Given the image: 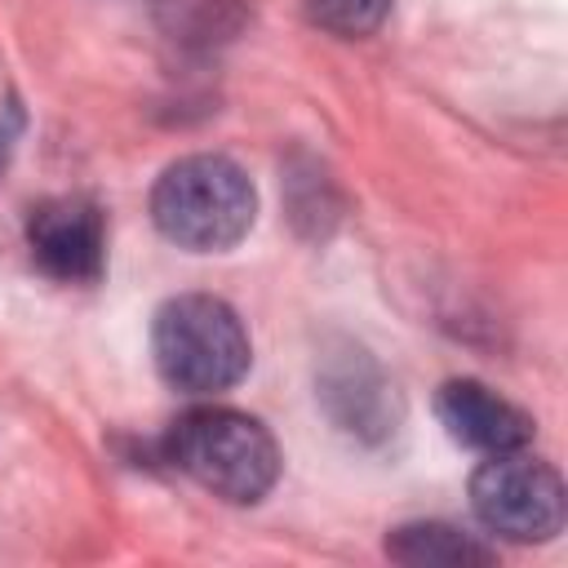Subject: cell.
Segmentation results:
<instances>
[{
	"label": "cell",
	"mask_w": 568,
	"mask_h": 568,
	"mask_svg": "<svg viewBox=\"0 0 568 568\" xmlns=\"http://www.w3.org/2000/svg\"><path fill=\"white\" fill-rule=\"evenodd\" d=\"M386 555L395 564H408V568H479V564H493L497 550L484 546L479 537L453 528V524H399L390 537H386Z\"/></svg>",
	"instance_id": "cell-9"
},
{
	"label": "cell",
	"mask_w": 568,
	"mask_h": 568,
	"mask_svg": "<svg viewBox=\"0 0 568 568\" xmlns=\"http://www.w3.org/2000/svg\"><path fill=\"white\" fill-rule=\"evenodd\" d=\"M257 195L226 155H182L151 186V217L164 240L191 253H222L253 226Z\"/></svg>",
	"instance_id": "cell-2"
},
{
	"label": "cell",
	"mask_w": 568,
	"mask_h": 568,
	"mask_svg": "<svg viewBox=\"0 0 568 568\" xmlns=\"http://www.w3.org/2000/svg\"><path fill=\"white\" fill-rule=\"evenodd\" d=\"M13 133H18V111H9V115L0 120V164H4V155H9V142H13Z\"/></svg>",
	"instance_id": "cell-11"
},
{
	"label": "cell",
	"mask_w": 568,
	"mask_h": 568,
	"mask_svg": "<svg viewBox=\"0 0 568 568\" xmlns=\"http://www.w3.org/2000/svg\"><path fill=\"white\" fill-rule=\"evenodd\" d=\"M164 462L235 506L262 501L280 479L275 435L257 417L217 404L191 408L164 430Z\"/></svg>",
	"instance_id": "cell-1"
},
{
	"label": "cell",
	"mask_w": 568,
	"mask_h": 568,
	"mask_svg": "<svg viewBox=\"0 0 568 568\" xmlns=\"http://www.w3.org/2000/svg\"><path fill=\"white\" fill-rule=\"evenodd\" d=\"M435 417L444 422V430L493 457V453H510V448H528L532 439V417L524 408H515L510 399H501L497 390H488L475 377H453L435 390Z\"/></svg>",
	"instance_id": "cell-6"
},
{
	"label": "cell",
	"mask_w": 568,
	"mask_h": 568,
	"mask_svg": "<svg viewBox=\"0 0 568 568\" xmlns=\"http://www.w3.org/2000/svg\"><path fill=\"white\" fill-rule=\"evenodd\" d=\"M151 13L178 49L209 53L244 31L248 0H151Z\"/></svg>",
	"instance_id": "cell-8"
},
{
	"label": "cell",
	"mask_w": 568,
	"mask_h": 568,
	"mask_svg": "<svg viewBox=\"0 0 568 568\" xmlns=\"http://www.w3.org/2000/svg\"><path fill=\"white\" fill-rule=\"evenodd\" d=\"M31 262L62 284H93L106 266V222L84 195H53L27 217Z\"/></svg>",
	"instance_id": "cell-5"
},
{
	"label": "cell",
	"mask_w": 568,
	"mask_h": 568,
	"mask_svg": "<svg viewBox=\"0 0 568 568\" xmlns=\"http://www.w3.org/2000/svg\"><path fill=\"white\" fill-rule=\"evenodd\" d=\"M320 395L333 413V422L359 439H382L395 430L399 422V399H395V386L382 377V368L364 355V351H346V355H333L324 364V377H320Z\"/></svg>",
	"instance_id": "cell-7"
},
{
	"label": "cell",
	"mask_w": 568,
	"mask_h": 568,
	"mask_svg": "<svg viewBox=\"0 0 568 568\" xmlns=\"http://www.w3.org/2000/svg\"><path fill=\"white\" fill-rule=\"evenodd\" d=\"M151 355L155 373L182 395L231 390L253 364L240 315L213 293L169 297L151 320Z\"/></svg>",
	"instance_id": "cell-3"
},
{
	"label": "cell",
	"mask_w": 568,
	"mask_h": 568,
	"mask_svg": "<svg viewBox=\"0 0 568 568\" xmlns=\"http://www.w3.org/2000/svg\"><path fill=\"white\" fill-rule=\"evenodd\" d=\"M470 506L479 524L510 541H550L564 528V479L550 462L524 448L493 453L470 475Z\"/></svg>",
	"instance_id": "cell-4"
},
{
	"label": "cell",
	"mask_w": 568,
	"mask_h": 568,
	"mask_svg": "<svg viewBox=\"0 0 568 568\" xmlns=\"http://www.w3.org/2000/svg\"><path fill=\"white\" fill-rule=\"evenodd\" d=\"M302 9L315 27L346 36V40H359V36L382 27V18L390 13V0H302Z\"/></svg>",
	"instance_id": "cell-10"
}]
</instances>
